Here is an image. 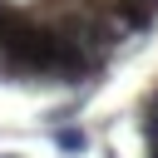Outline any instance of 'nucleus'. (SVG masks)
<instances>
[{
    "label": "nucleus",
    "mask_w": 158,
    "mask_h": 158,
    "mask_svg": "<svg viewBox=\"0 0 158 158\" xmlns=\"http://www.w3.org/2000/svg\"><path fill=\"white\" fill-rule=\"evenodd\" d=\"M148 158H158V138H148Z\"/></svg>",
    "instance_id": "nucleus-2"
},
{
    "label": "nucleus",
    "mask_w": 158,
    "mask_h": 158,
    "mask_svg": "<svg viewBox=\"0 0 158 158\" xmlns=\"http://www.w3.org/2000/svg\"><path fill=\"white\" fill-rule=\"evenodd\" d=\"M143 5H153V10H158V0H143Z\"/></svg>",
    "instance_id": "nucleus-3"
},
{
    "label": "nucleus",
    "mask_w": 158,
    "mask_h": 158,
    "mask_svg": "<svg viewBox=\"0 0 158 158\" xmlns=\"http://www.w3.org/2000/svg\"><path fill=\"white\" fill-rule=\"evenodd\" d=\"M54 148H59V153H84V148H89V138H84V128L64 123V128H54Z\"/></svg>",
    "instance_id": "nucleus-1"
}]
</instances>
